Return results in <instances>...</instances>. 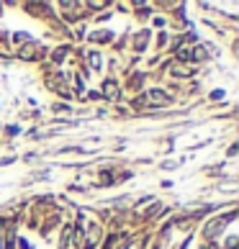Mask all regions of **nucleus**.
<instances>
[{
    "label": "nucleus",
    "instance_id": "nucleus-1",
    "mask_svg": "<svg viewBox=\"0 0 239 249\" xmlns=\"http://www.w3.org/2000/svg\"><path fill=\"white\" fill-rule=\"evenodd\" d=\"M234 216H237V208H232V211H229V213H224V216L211 218L208 224L203 226V239H206V242H214V239H216V236L221 234L224 229H226V226L234 221Z\"/></svg>",
    "mask_w": 239,
    "mask_h": 249
},
{
    "label": "nucleus",
    "instance_id": "nucleus-2",
    "mask_svg": "<svg viewBox=\"0 0 239 249\" xmlns=\"http://www.w3.org/2000/svg\"><path fill=\"white\" fill-rule=\"evenodd\" d=\"M100 244H103V226L90 224L88 231L82 234V249H98Z\"/></svg>",
    "mask_w": 239,
    "mask_h": 249
},
{
    "label": "nucleus",
    "instance_id": "nucleus-3",
    "mask_svg": "<svg viewBox=\"0 0 239 249\" xmlns=\"http://www.w3.org/2000/svg\"><path fill=\"white\" fill-rule=\"evenodd\" d=\"M44 52H47V49H41L39 44L29 41L26 47L18 49V59H21V62H36V59H41V57H44Z\"/></svg>",
    "mask_w": 239,
    "mask_h": 249
},
{
    "label": "nucleus",
    "instance_id": "nucleus-4",
    "mask_svg": "<svg viewBox=\"0 0 239 249\" xmlns=\"http://www.w3.org/2000/svg\"><path fill=\"white\" fill-rule=\"evenodd\" d=\"M98 93H100V98H108V100H118V98H121V88H118L116 77H106Z\"/></svg>",
    "mask_w": 239,
    "mask_h": 249
},
{
    "label": "nucleus",
    "instance_id": "nucleus-5",
    "mask_svg": "<svg viewBox=\"0 0 239 249\" xmlns=\"http://www.w3.org/2000/svg\"><path fill=\"white\" fill-rule=\"evenodd\" d=\"M82 57L88 59V70H90V72H100V70H103V54H100L98 49L82 52Z\"/></svg>",
    "mask_w": 239,
    "mask_h": 249
},
{
    "label": "nucleus",
    "instance_id": "nucleus-6",
    "mask_svg": "<svg viewBox=\"0 0 239 249\" xmlns=\"http://www.w3.org/2000/svg\"><path fill=\"white\" fill-rule=\"evenodd\" d=\"M167 75H170V77H175V80H188L193 72H190L188 64H183V62H175V59H172V64L167 67Z\"/></svg>",
    "mask_w": 239,
    "mask_h": 249
},
{
    "label": "nucleus",
    "instance_id": "nucleus-7",
    "mask_svg": "<svg viewBox=\"0 0 239 249\" xmlns=\"http://www.w3.org/2000/svg\"><path fill=\"white\" fill-rule=\"evenodd\" d=\"M149 31L147 29H142V31H136V36H134V52H136V57H139V54L149 47Z\"/></svg>",
    "mask_w": 239,
    "mask_h": 249
},
{
    "label": "nucleus",
    "instance_id": "nucleus-8",
    "mask_svg": "<svg viewBox=\"0 0 239 249\" xmlns=\"http://www.w3.org/2000/svg\"><path fill=\"white\" fill-rule=\"evenodd\" d=\"M90 41H93V44H111L113 41V31H108V29L93 31V34H90Z\"/></svg>",
    "mask_w": 239,
    "mask_h": 249
},
{
    "label": "nucleus",
    "instance_id": "nucleus-9",
    "mask_svg": "<svg viewBox=\"0 0 239 249\" xmlns=\"http://www.w3.org/2000/svg\"><path fill=\"white\" fill-rule=\"evenodd\" d=\"M67 52H70V47H59V49H54L49 57H52V62L54 64H62L64 59H67Z\"/></svg>",
    "mask_w": 239,
    "mask_h": 249
},
{
    "label": "nucleus",
    "instance_id": "nucleus-10",
    "mask_svg": "<svg viewBox=\"0 0 239 249\" xmlns=\"http://www.w3.org/2000/svg\"><path fill=\"white\" fill-rule=\"evenodd\" d=\"M129 88H131V90H142V88H144V75H142V72L131 75V80H129Z\"/></svg>",
    "mask_w": 239,
    "mask_h": 249
},
{
    "label": "nucleus",
    "instance_id": "nucleus-11",
    "mask_svg": "<svg viewBox=\"0 0 239 249\" xmlns=\"http://www.w3.org/2000/svg\"><path fill=\"white\" fill-rule=\"evenodd\" d=\"M224 98H226L224 88H216V90H211V93H208V100H224Z\"/></svg>",
    "mask_w": 239,
    "mask_h": 249
},
{
    "label": "nucleus",
    "instance_id": "nucleus-12",
    "mask_svg": "<svg viewBox=\"0 0 239 249\" xmlns=\"http://www.w3.org/2000/svg\"><path fill=\"white\" fill-rule=\"evenodd\" d=\"M16 160H18L16 154H8V157H3V160H0V167H5V164H13Z\"/></svg>",
    "mask_w": 239,
    "mask_h": 249
},
{
    "label": "nucleus",
    "instance_id": "nucleus-13",
    "mask_svg": "<svg viewBox=\"0 0 239 249\" xmlns=\"http://www.w3.org/2000/svg\"><path fill=\"white\" fill-rule=\"evenodd\" d=\"M237 239H239V236L229 234V236H226V249H237Z\"/></svg>",
    "mask_w": 239,
    "mask_h": 249
},
{
    "label": "nucleus",
    "instance_id": "nucleus-14",
    "mask_svg": "<svg viewBox=\"0 0 239 249\" xmlns=\"http://www.w3.org/2000/svg\"><path fill=\"white\" fill-rule=\"evenodd\" d=\"M239 152V144H232V146H229V149H226V160H234V154Z\"/></svg>",
    "mask_w": 239,
    "mask_h": 249
},
{
    "label": "nucleus",
    "instance_id": "nucleus-15",
    "mask_svg": "<svg viewBox=\"0 0 239 249\" xmlns=\"http://www.w3.org/2000/svg\"><path fill=\"white\" fill-rule=\"evenodd\" d=\"M88 98H90V100H95V103H98V100H103V98H100V93H98V90H90V93H88Z\"/></svg>",
    "mask_w": 239,
    "mask_h": 249
},
{
    "label": "nucleus",
    "instance_id": "nucleus-16",
    "mask_svg": "<svg viewBox=\"0 0 239 249\" xmlns=\"http://www.w3.org/2000/svg\"><path fill=\"white\" fill-rule=\"evenodd\" d=\"M0 11H3V5H0ZM0 16H3V13H0Z\"/></svg>",
    "mask_w": 239,
    "mask_h": 249
}]
</instances>
